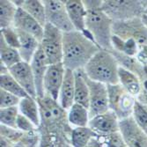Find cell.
Segmentation results:
<instances>
[{
    "mask_svg": "<svg viewBox=\"0 0 147 147\" xmlns=\"http://www.w3.org/2000/svg\"><path fill=\"white\" fill-rule=\"evenodd\" d=\"M100 49L87 31L63 33V64L66 70H82Z\"/></svg>",
    "mask_w": 147,
    "mask_h": 147,
    "instance_id": "6da1fadb",
    "label": "cell"
},
{
    "mask_svg": "<svg viewBox=\"0 0 147 147\" xmlns=\"http://www.w3.org/2000/svg\"><path fill=\"white\" fill-rule=\"evenodd\" d=\"M118 71L116 59L110 51L105 49H100L84 68L90 79L107 86L119 84Z\"/></svg>",
    "mask_w": 147,
    "mask_h": 147,
    "instance_id": "7a4b0ae2",
    "label": "cell"
},
{
    "mask_svg": "<svg viewBox=\"0 0 147 147\" xmlns=\"http://www.w3.org/2000/svg\"><path fill=\"white\" fill-rule=\"evenodd\" d=\"M36 100L41 114V125L39 128L58 130L71 136L72 127L68 122V111L62 108L58 100L48 94Z\"/></svg>",
    "mask_w": 147,
    "mask_h": 147,
    "instance_id": "3957f363",
    "label": "cell"
},
{
    "mask_svg": "<svg viewBox=\"0 0 147 147\" xmlns=\"http://www.w3.org/2000/svg\"><path fill=\"white\" fill-rule=\"evenodd\" d=\"M102 5L87 9L86 28L100 49L112 50L113 20L102 10Z\"/></svg>",
    "mask_w": 147,
    "mask_h": 147,
    "instance_id": "277c9868",
    "label": "cell"
},
{
    "mask_svg": "<svg viewBox=\"0 0 147 147\" xmlns=\"http://www.w3.org/2000/svg\"><path fill=\"white\" fill-rule=\"evenodd\" d=\"M101 8L113 21L141 18L144 13L139 0H104Z\"/></svg>",
    "mask_w": 147,
    "mask_h": 147,
    "instance_id": "5b68a950",
    "label": "cell"
},
{
    "mask_svg": "<svg viewBox=\"0 0 147 147\" xmlns=\"http://www.w3.org/2000/svg\"><path fill=\"white\" fill-rule=\"evenodd\" d=\"M109 110L113 111L119 120L132 116L137 98L129 93L120 84L109 85Z\"/></svg>",
    "mask_w": 147,
    "mask_h": 147,
    "instance_id": "8992f818",
    "label": "cell"
},
{
    "mask_svg": "<svg viewBox=\"0 0 147 147\" xmlns=\"http://www.w3.org/2000/svg\"><path fill=\"white\" fill-rule=\"evenodd\" d=\"M63 33L47 23L44 26L41 49L44 52L49 65L63 63Z\"/></svg>",
    "mask_w": 147,
    "mask_h": 147,
    "instance_id": "52a82bcc",
    "label": "cell"
},
{
    "mask_svg": "<svg viewBox=\"0 0 147 147\" xmlns=\"http://www.w3.org/2000/svg\"><path fill=\"white\" fill-rule=\"evenodd\" d=\"M112 31L114 35L123 40L133 39L139 46L147 45V26L143 22L142 17L114 21Z\"/></svg>",
    "mask_w": 147,
    "mask_h": 147,
    "instance_id": "ba28073f",
    "label": "cell"
},
{
    "mask_svg": "<svg viewBox=\"0 0 147 147\" xmlns=\"http://www.w3.org/2000/svg\"><path fill=\"white\" fill-rule=\"evenodd\" d=\"M47 23L55 26L63 33L75 30L69 18L65 3L63 0H44Z\"/></svg>",
    "mask_w": 147,
    "mask_h": 147,
    "instance_id": "9c48e42d",
    "label": "cell"
},
{
    "mask_svg": "<svg viewBox=\"0 0 147 147\" xmlns=\"http://www.w3.org/2000/svg\"><path fill=\"white\" fill-rule=\"evenodd\" d=\"M86 81L89 87V115L90 119L96 115H101L109 110L108 86L105 84L93 81L90 79L84 71Z\"/></svg>",
    "mask_w": 147,
    "mask_h": 147,
    "instance_id": "30bf717a",
    "label": "cell"
},
{
    "mask_svg": "<svg viewBox=\"0 0 147 147\" xmlns=\"http://www.w3.org/2000/svg\"><path fill=\"white\" fill-rule=\"evenodd\" d=\"M119 132L127 147H147V134L137 125L132 116L120 121Z\"/></svg>",
    "mask_w": 147,
    "mask_h": 147,
    "instance_id": "8fae6325",
    "label": "cell"
},
{
    "mask_svg": "<svg viewBox=\"0 0 147 147\" xmlns=\"http://www.w3.org/2000/svg\"><path fill=\"white\" fill-rule=\"evenodd\" d=\"M65 72L66 69L63 63L49 65L43 82L45 94L51 96L57 100H58L59 92L65 77Z\"/></svg>",
    "mask_w": 147,
    "mask_h": 147,
    "instance_id": "7c38bea8",
    "label": "cell"
},
{
    "mask_svg": "<svg viewBox=\"0 0 147 147\" xmlns=\"http://www.w3.org/2000/svg\"><path fill=\"white\" fill-rule=\"evenodd\" d=\"M120 120L111 110L96 115L90 119L88 127L95 133L97 137L110 135L119 131Z\"/></svg>",
    "mask_w": 147,
    "mask_h": 147,
    "instance_id": "4fadbf2b",
    "label": "cell"
},
{
    "mask_svg": "<svg viewBox=\"0 0 147 147\" xmlns=\"http://www.w3.org/2000/svg\"><path fill=\"white\" fill-rule=\"evenodd\" d=\"M9 72L29 96L37 98L36 86L30 63L21 61L10 68Z\"/></svg>",
    "mask_w": 147,
    "mask_h": 147,
    "instance_id": "5bb4252c",
    "label": "cell"
},
{
    "mask_svg": "<svg viewBox=\"0 0 147 147\" xmlns=\"http://www.w3.org/2000/svg\"><path fill=\"white\" fill-rule=\"evenodd\" d=\"M12 26L17 30H20L33 35L40 42H41L43 37L44 26H42L35 19H34L21 8L18 7V11Z\"/></svg>",
    "mask_w": 147,
    "mask_h": 147,
    "instance_id": "9a60e30c",
    "label": "cell"
},
{
    "mask_svg": "<svg viewBox=\"0 0 147 147\" xmlns=\"http://www.w3.org/2000/svg\"><path fill=\"white\" fill-rule=\"evenodd\" d=\"M49 63L45 57L44 52L40 47L37 50L35 55L34 56L32 61L30 62V66L34 74L35 86H36V92H37V98H41L45 95L43 82L44 78L49 67Z\"/></svg>",
    "mask_w": 147,
    "mask_h": 147,
    "instance_id": "2e32d148",
    "label": "cell"
},
{
    "mask_svg": "<svg viewBox=\"0 0 147 147\" xmlns=\"http://www.w3.org/2000/svg\"><path fill=\"white\" fill-rule=\"evenodd\" d=\"M65 6L71 22L76 31L86 32V20L87 11L82 0H65Z\"/></svg>",
    "mask_w": 147,
    "mask_h": 147,
    "instance_id": "e0dca14e",
    "label": "cell"
},
{
    "mask_svg": "<svg viewBox=\"0 0 147 147\" xmlns=\"http://www.w3.org/2000/svg\"><path fill=\"white\" fill-rule=\"evenodd\" d=\"M75 72L71 70H66L65 77L61 86L58 102L65 110H69L75 103Z\"/></svg>",
    "mask_w": 147,
    "mask_h": 147,
    "instance_id": "ac0fdd59",
    "label": "cell"
},
{
    "mask_svg": "<svg viewBox=\"0 0 147 147\" xmlns=\"http://www.w3.org/2000/svg\"><path fill=\"white\" fill-rule=\"evenodd\" d=\"M41 136L39 147H66L70 144L71 136L58 130L38 128Z\"/></svg>",
    "mask_w": 147,
    "mask_h": 147,
    "instance_id": "d6986e66",
    "label": "cell"
},
{
    "mask_svg": "<svg viewBox=\"0 0 147 147\" xmlns=\"http://www.w3.org/2000/svg\"><path fill=\"white\" fill-rule=\"evenodd\" d=\"M17 30V29H16ZM20 38V54L22 61L30 63L37 50L41 47V42L33 35L17 30Z\"/></svg>",
    "mask_w": 147,
    "mask_h": 147,
    "instance_id": "ffe728a7",
    "label": "cell"
},
{
    "mask_svg": "<svg viewBox=\"0 0 147 147\" xmlns=\"http://www.w3.org/2000/svg\"><path fill=\"white\" fill-rule=\"evenodd\" d=\"M15 5L28 12L34 19H35L42 26H45L47 24L46 11L42 1L40 0H17L13 1Z\"/></svg>",
    "mask_w": 147,
    "mask_h": 147,
    "instance_id": "44dd1931",
    "label": "cell"
},
{
    "mask_svg": "<svg viewBox=\"0 0 147 147\" xmlns=\"http://www.w3.org/2000/svg\"><path fill=\"white\" fill-rule=\"evenodd\" d=\"M119 84L121 85L129 94L138 98L141 92L140 78L128 70L119 67L118 71Z\"/></svg>",
    "mask_w": 147,
    "mask_h": 147,
    "instance_id": "7402d4cb",
    "label": "cell"
},
{
    "mask_svg": "<svg viewBox=\"0 0 147 147\" xmlns=\"http://www.w3.org/2000/svg\"><path fill=\"white\" fill-rule=\"evenodd\" d=\"M19 110L21 115L28 118L37 128L41 125L40 107L35 98L31 96L22 98L19 104Z\"/></svg>",
    "mask_w": 147,
    "mask_h": 147,
    "instance_id": "603a6c76",
    "label": "cell"
},
{
    "mask_svg": "<svg viewBox=\"0 0 147 147\" xmlns=\"http://www.w3.org/2000/svg\"><path fill=\"white\" fill-rule=\"evenodd\" d=\"M75 72V103L89 109V87L84 76V69Z\"/></svg>",
    "mask_w": 147,
    "mask_h": 147,
    "instance_id": "cb8c5ba5",
    "label": "cell"
},
{
    "mask_svg": "<svg viewBox=\"0 0 147 147\" xmlns=\"http://www.w3.org/2000/svg\"><path fill=\"white\" fill-rule=\"evenodd\" d=\"M90 121L88 109L74 103L68 110V122L72 128L87 127Z\"/></svg>",
    "mask_w": 147,
    "mask_h": 147,
    "instance_id": "d4e9b609",
    "label": "cell"
},
{
    "mask_svg": "<svg viewBox=\"0 0 147 147\" xmlns=\"http://www.w3.org/2000/svg\"><path fill=\"white\" fill-rule=\"evenodd\" d=\"M18 6L11 0L0 1V28H6L13 26Z\"/></svg>",
    "mask_w": 147,
    "mask_h": 147,
    "instance_id": "484cf974",
    "label": "cell"
},
{
    "mask_svg": "<svg viewBox=\"0 0 147 147\" xmlns=\"http://www.w3.org/2000/svg\"><path fill=\"white\" fill-rule=\"evenodd\" d=\"M94 138H97V135L88 126L72 128L70 144L72 147H86Z\"/></svg>",
    "mask_w": 147,
    "mask_h": 147,
    "instance_id": "4316f807",
    "label": "cell"
},
{
    "mask_svg": "<svg viewBox=\"0 0 147 147\" xmlns=\"http://www.w3.org/2000/svg\"><path fill=\"white\" fill-rule=\"evenodd\" d=\"M109 51L112 53L115 58L116 59L119 64V67H122L125 70H128L133 73H135L138 77L140 76V74L143 71L144 66L138 62L136 57H130V56L123 54V53H120L118 51H115L114 49L109 50Z\"/></svg>",
    "mask_w": 147,
    "mask_h": 147,
    "instance_id": "83f0119b",
    "label": "cell"
},
{
    "mask_svg": "<svg viewBox=\"0 0 147 147\" xmlns=\"http://www.w3.org/2000/svg\"><path fill=\"white\" fill-rule=\"evenodd\" d=\"M0 60H1L0 63H4L9 69L22 61L19 49L9 46L1 37H0Z\"/></svg>",
    "mask_w": 147,
    "mask_h": 147,
    "instance_id": "f1b7e54d",
    "label": "cell"
},
{
    "mask_svg": "<svg viewBox=\"0 0 147 147\" xmlns=\"http://www.w3.org/2000/svg\"><path fill=\"white\" fill-rule=\"evenodd\" d=\"M111 42L114 50L130 57H136L139 49V45L133 39L123 40L113 34Z\"/></svg>",
    "mask_w": 147,
    "mask_h": 147,
    "instance_id": "f546056e",
    "label": "cell"
},
{
    "mask_svg": "<svg viewBox=\"0 0 147 147\" xmlns=\"http://www.w3.org/2000/svg\"><path fill=\"white\" fill-rule=\"evenodd\" d=\"M0 89L11 92L20 99L29 96L20 86V85L16 81L15 78L10 74V72L7 74L0 75Z\"/></svg>",
    "mask_w": 147,
    "mask_h": 147,
    "instance_id": "4dcf8cb0",
    "label": "cell"
},
{
    "mask_svg": "<svg viewBox=\"0 0 147 147\" xmlns=\"http://www.w3.org/2000/svg\"><path fill=\"white\" fill-rule=\"evenodd\" d=\"M20 115L19 107L0 109V125L16 128L17 118Z\"/></svg>",
    "mask_w": 147,
    "mask_h": 147,
    "instance_id": "1f68e13d",
    "label": "cell"
},
{
    "mask_svg": "<svg viewBox=\"0 0 147 147\" xmlns=\"http://www.w3.org/2000/svg\"><path fill=\"white\" fill-rule=\"evenodd\" d=\"M132 118L134 119L137 125L147 134V107L138 100L133 109Z\"/></svg>",
    "mask_w": 147,
    "mask_h": 147,
    "instance_id": "d6a6232c",
    "label": "cell"
},
{
    "mask_svg": "<svg viewBox=\"0 0 147 147\" xmlns=\"http://www.w3.org/2000/svg\"><path fill=\"white\" fill-rule=\"evenodd\" d=\"M101 147H127L121 133L119 131L110 135L97 137Z\"/></svg>",
    "mask_w": 147,
    "mask_h": 147,
    "instance_id": "836d02e7",
    "label": "cell"
},
{
    "mask_svg": "<svg viewBox=\"0 0 147 147\" xmlns=\"http://www.w3.org/2000/svg\"><path fill=\"white\" fill-rule=\"evenodd\" d=\"M1 38L11 47L19 49H20V38L17 30L13 28H2L1 29Z\"/></svg>",
    "mask_w": 147,
    "mask_h": 147,
    "instance_id": "e575fe53",
    "label": "cell"
},
{
    "mask_svg": "<svg viewBox=\"0 0 147 147\" xmlns=\"http://www.w3.org/2000/svg\"><path fill=\"white\" fill-rule=\"evenodd\" d=\"M20 100V98L12 94V93L8 92L3 89H0V108L1 109L19 107Z\"/></svg>",
    "mask_w": 147,
    "mask_h": 147,
    "instance_id": "d590c367",
    "label": "cell"
},
{
    "mask_svg": "<svg viewBox=\"0 0 147 147\" xmlns=\"http://www.w3.org/2000/svg\"><path fill=\"white\" fill-rule=\"evenodd\" d=\"M24 132L17 129L16 128H10L4 125H0V137H2L12 144H16L20 140Z\"/></svg>",
    "mask_w": 147,
    "mask_h": 147,
    "instance_id": "8d00e7d4",
    "label": "cell"
},
{
    "mask_svg": "<svg viewBox=\"0 0 147 147\" xmlns=\"http://www.w3.org/2000/svg\"><path fill=\"white\" fill-rule=\"evenodd\" d=\"M16 129L22 132H31V131H34V130L38 129V128L30 121L28 118H26L20 113L17 118Z\"/></svg>",
    "mask_w": 147,
    "mask_h": 147,
    "instance_id": "74e56055",
    "label": "cell"
},
{
    "mask_svg": "<svg viewBox=\"0 0 147 147\" xmlns=\"http://www.w3.org/2000/svg\"><path fill=\"white\" fill-rule=\"evenodd\" d=\"M139 78L141 80V92L137 100L147 107V66H144L143 71Z\"/></svg>",
    "mask_w": 147,
    "mask_h": 147,
    "instance_id": "f35d334b",
    "label": "cell"
},
{
    "mask_svg": "<svg viewBox=\"0 0 147 147\" xmlns=\"http://www.w3.org/2000/svg\"><path fill=\"white\" fill-rule=\"evenodd\" d=\"M136 57L143 66H147V45L139 46Z\"/></svg>",
    "mask_w": 147,
    "mask_h": 147,
    "instance_id": "ab89813d",
    "label": "cell"
},
{
    "mask_svg": "<svg viewBox=\"0 0 147 147\" xmlns=\"http://www.w3.org/2000/svg\"><path fill=\"white\" fill-rule=\"evenodd\" d=\"M13 144H12L9 140L0 137V147H13Z\"/></svg>",
    "mask_w": 147,
    "mask_h": 147,
    "instance_id": "60d3db41",
    "label": "cell"
},
{
    "mask_svg": "<svg viewBox=\"0 0 147 147\" xmlns=\"http://www.w3.org/2000/svg\"><path fill=\"white\" fill-rule=\"evenodd\" d=\"M86 147H101V144H100L98 138H94L88 143V144Z\"/></svg>",
    "mask_w": 147,
    "mask_h": 147,
    "instance_id": "b9f144b4",
    "label": "cell"
},
{
    "mask_svg": "<svg viewBox=\"0 0 147 147\" xmlns=\"http://www.w3.org/2000/svg\"><path fill=\"white\" fill-rule=\"evenodd\" d=\"M142 20H143V22L145 24V26H147V15H144H144L142 16Z\"/></svg>",
    "mask_w": 147,
    "mask_h": 147,
    "instance_id": "7bdbcfd3",
    "label": "cell"
},
{
    "mask_svg": "<svg viewBox=\"0 0 147 147\" xmlns=\"http://www.w3.org/2000/svg\"><path fill=\"white\" fill-rule=\"evenodd\" d=\"M144 15H147V9L144 11Z\"/></svg>",
    "mask_w": 147,
    "mask_h": 147,
    "instance_id": "ee69618b",
    "label": "cell"
},
{
    "mask_svg": "<svg viewBox=\"0 0 147 147\" xmlns=\"http://www.w3.org/2000/svg\"><path fill=\"white\" fill-rule=\"evenodd\" d=\"M66 147H72V146H71V144H68V145H67V146H66Z\"/></svg>",
    "mask_w": 147,
    "mask_h": 147,
    "instance_id": "f6af8a7d",
    "label": "cell"
}]
</instances>
